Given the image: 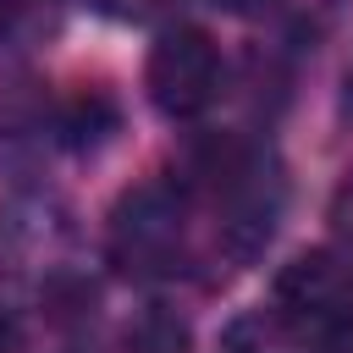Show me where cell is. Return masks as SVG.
I'll list each match as a JSON object with an SVG mask.
<instances>
[{
    "mask_svg": "<svg viewBox=\"0 0 353 353\" xmlns=\"http://www.w3.org/2000/svg\"><path fill=\"white\" fill-rule=\"evenodd\" d=\"M188 243V188L171 176L132 182L105 226V259L127 281H160L176 270Z\"/></svg>",
    "mask_w": 353,
    "mask_h": 353,
    "instance_id": "cell-1",
    "label": "cell"
},
{
    "mask_svg": "<svg viewBox=\"0 0 353 353\" xmlns=\"http://www.w3.org/2000/svg\"><path fill=\"white\" fill-rule=\"evenodd\" d=\"M221 44L204 33V28H165L154 44H149V61H143V88H149V105L165 116V121H193L204 116L215 99H221Z\"/></svg>",
    "mask_w": 353,
    "mask_h": 353,
    "instance_id": "cell-2",
    "label": "cell"
},
{
    "mask_svg": "<svg viewBox=\"0 0 353 353\" xmlns=\"http://www.w3.org/2000/svg\"><path fill=\"white\" fill-rule=\"evenodd\" d=\"M347 292H353V276L336 265V254L309 248V254H292V259L281 265L270 303H276L287 320H298L309 336H320V331H331V325L342 320Z\"/></svg>",
    "mask_w": 353,
    "mask_h": 353,
    "instance_id": "cell-3",
    "label": "cell"
},
{
    "mask_svg": "<svg viewBox=\"0 0 353 353\" xmlns=\"http://www.w3.org/2000/svg\"><path fill=\"white\" fill-rule=\"evenodd\" d=\"M72 226L66 210L44 193H11L0 204V265L11 276H44L55 270L61 248H66Z\"/></svg>",
    "mask_w": 353,
    "mask_h": 353,
    "instance_id": "cell-4",
    "label": "cell"
},
{
    "mask_svg": "<svg viewBox=\"0 0 353 353\" xmlns=\"http://www.w3.org/2000/svg\"><path fill=\"white\" fill-rule=\"evenodd\" d=\"M309 342H314V336L270 303V309L237 314V320L226 325V336H221V353H309Z\"/></svg>",
    "mask_w": 353,
    "mask_h": 353,
    "instance_id": "cell-5",
    "label": "cell"
},
{
    "mask_svg": "<svg viewBox=\"0 0 353 353\" xmlns=\"http://www.w3.org/2000/svg\"><path fill=\"white\" fill-rule=\"evenodd\" d=\"M188 347H193V331H188V320H182L176 309H165V303H149V309L132 314L127 331H121V353H188Z\"/></svg>",
    "mask_w": 353,
    "mask_h": 353,
    "instance_id": "cell-6",
    "label": "cell"
},
{
    "mask_svg": "<svg viewBox=\"0 0 353 353\" xmlns=\"http://www.w3.org/2000/svg\"><path fill=\"white\" fill-rule=\"evenodd\" d=\"M50 17V0H0V39H22Z\"/></svg>",
    "mask_w": 353,
    "mask_h": 353,
    "instance_id": "cell-7",
    "label": "cell"
},
{
    "mask_svg": "<svg viewBox=\"0 0 353 353\" xmlns=\"http://www.w3.org/2000/svg\"><path fill=\"white\" fill-rule=\"evenodd\" d=\"M325 221H331V232H336L342 243H353V165L336 176V188H331V204H325Z\"/></svg>",
    "mask_w": 353,
    "mask_h": 353,
    "instance_id": "cell-8",
    "label": "cell"
},
{
    "mask_svg": "<svg viewBox=\"0 0 353 353\" xmlns=\"http://www.w3.org/2000/svg\"><path fill=\"white\" fill-rule=\"evenodd\" d=\"M99 11H110V17H121V22H143V17H154L165 0H94Z\"/></svg>",
    "mask_w": 353,
    "mask_h": 353,
    "instance_id": "cell-9",
    "label": "cell"
},
{
    "mask_svg": "<svg viewBox=\"0 0 353 353\" xmlns=\"http://www.w3.org/2000/svg\"><path fill=\"white\" fill-rule=\"evenodd\" d=\"M0 353H22V325L11 309H0Z\"/></svg>",
    "mask_w": 353,
    "mask_h": 353,
    "instance_id": "cell-10",
    "label": "cell"
},
{
    "mask_svg": "<svg viewBox=\"0 0 353 353\" xmlns=\"http://www.w3.org/2000/svg\"><path fill=\"white\" fill-rule=\"evenodd\" d=\"M215 11H232V17H254V11H270L276 0H210Z\"/></svg>",
    "mask_w": 353,
    "mask_h": 353,
    "instance_id": "cell-11",
    "label": "cell"
}]
</instances>
